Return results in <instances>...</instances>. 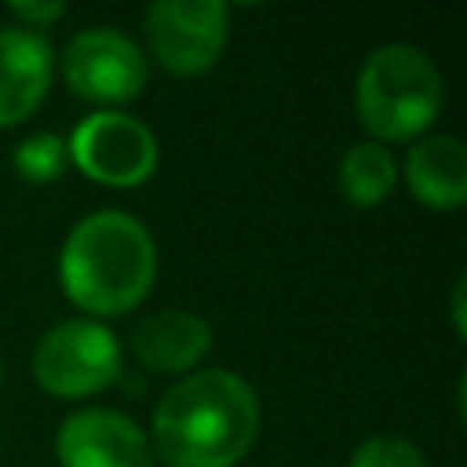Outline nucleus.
Wrapping results in <instances>:
<instances>
[{
	"label": "nucleus",
	"mask_w": 467,
	"mask_h": 467,
	"mask_svg": "<svg viewBox=\"0 0 467 467\" xmlns=\"http://www.w3.org/2000/svg\"><path fill=\"white\" fill-rule=\"evenodd\" d=\"M255 434L259 398L226 368L190 372L153 409V445L168 467H234Z\"/></svg>",
	"instance_id": "1"
},
{
	"label": "nucleus",
	"mask_w": 467,
	"mask_h": 467,
	"mask_svg": "<svg viewBox=\"0 0 467 467\" xmlns=\"http://www.w3.org/2000/svg\"><path fill=\"white\" fill-rule=\"evenodd\" d=\"M157 274V248L150 230L128 212H91L62 241L58 281L66 296L95 314L113 317L135 310Z\"/></svg>",
	"instance_id": "2"
},
{
	"label": "nucleus",
	"mask_w": 467,
	"mask_h": 467,
	"mask_svg": "<svg viewBox=\"0 0 467 467\" xmlns=\"http://www.w3.org/2000/svg\"><path fill=\"white\" fill-rule=\"evenodd\" d=\"M358 117L383 139L401 142L431 128L441 109V73L412 44L376 47L358 73Z\"/></svg>",
	"instance_id": "3"
},
{
	"label": "nucleus",
	"mask_w": 467,
	"mask_h": 467,
	"mask_svg": "<svg viewBox=\"0 0 467 467\" xmlns=\"http://www.w3.org/2000/svg\"><path fill=\"white\" fill-rule=\"evenodd\" d=\"M120 372V343L102 321L69 317L44 332L33 350V376L55 398H88Z\"/></svg>",
	"instance_id": "4"
},
{
	"label": "nucleus",
	"mask_w": 467,
	"mask_h": 467,
	"mask_svg": "<svg viewBox=\"0 0 467 467\" xmlns=\"http://www.w3.org/2000/svg\"><path fill=\"white\" fill-rule=\"evenodd\" d=\"M73 164L102 182V186H139L157 168V139L153 131L128 117V113H91L73 128V139L66 142Z\"/></svg>",
	"instance_id": "5"
},
{
	"label": "nucleus",
	"mask_w": 467,
	"mask_h": 467,
	"mask_svg": "<svg viewBox=\"0 0 467 467\" xmlns=\"http://www.w3.org/2000/svg\"><path fill=\"white\" fill-rule=\"evenodd\" d=\"M153 58L175 77L212 69L226 47V4L219 0H157L146 11Z\"/></svg>",
	"instance_id": "6"
},
{
	"label": "nucleus",
	"mask_w": 467,
	"mask_h": 467,
	"mask_svg": "<svg viewBox=\"0 0 467 467\" xmlns=\"http://www.w3.org/2000/svg\"><path fill=\"white\" fill-rule=\"evenodd\" d=\"M62 77L88 102H131L146 88V58L131 36L91 26L66 44Z\"/></svg>",
	"instance_id": "7"
},
{
	"label": "nucleus",
	"mask_w": 467,
	"mask_h": 467,
	"mask_svg": "<svg viewBox=\"0 0 467 467\" xmlns=\"http://www.w3.org/2000/svg\"><path fill=\"white\" fill-rule=\"evenodd\" d=\"M55 452L62 467H150L142 427L117 409H77L58 423Z\"/></svg>",
	"instance_id": "8"
},
{
	"label": "nucleus",
	"mask_w": 467,
	"mask_h": 467,
	"mask_svg": "<svg viewBox=\"0 0 467 467\" xmlns=\"http://www.w3.org/2000/svg\"><path fill=\"white\" fill-rule=\"evenodd\" d=\"M51 73L55 55L40 33L26 26L0 29V128L22 124L44 102Z\"/></svg>",
	"instance_id": "9"
},
{
	"label": "nucleus",
	"mask_w": 467,
	"mask_h": 467,
	"mask_svg": "<svg viewBox=\"0 0 467 467\" xmlns=\"http://www.w3.org/2000/svg\"><path fill=\"white\" fill-rule=\"evenodd\" d=\"M135 358L153 372H186L212 350V328L190 310H157L131 332Z\"/></svg>",
	"instance_id": "10"
},
{
	"label": "nucleus",
	"mask_w": 467,
	"mask_h": 467,
	"mask_svg": "<svg viewBox=\"0 0 467 467\" xmlns=\"http://www.w3.org/2000/svg\"><path fill=\"white\" fill-rule=\"evenodd\" d=\"M405 182L420 204L452 212L467 197V150L452 135H427L405 157Z\"/></svg>",
	"instance_id": "11"
},
{
	"label": "nucleus",
	"mask_w": 467,
	"mask_h": 467,
	"mask_svg": "<svg viewBox=\"0 0 467 467\" xmlns=\"http://www.w3.org/2000/svg\"><path fill=\"white\" fill-rule=\"evenodd\" d=\"M394 182H398L394 157L379 142H354L339 161V190L358 208H372L383 197H390Z\"/></svg>",
	"instance_id": "12"
},
{
	"label": "nucleus",
	"mask_w": 467,
	"mask_h": 467,
	"mask_svg": "<svg viewBox=\"0 0 467 467\" xmlns=\"http://www.w3.org/2000/svg\"><path fill=\"white\" fill-rule=\"evenodd\" d=\"M66 142L51 131H36L15 146V171L29 182H55L66 168Z\"/></svg>",
	"instance_id": "13"
},
{
	"label": "nucleus",
	"mask_w": 467,
	"mask_h": 467,
	"mask_svg": "<svg viewBox=\"0 0 467 467\" xmlns=\"http://www.w3.org/2000/svg\"><path fill=\"white\" fill-rule=\"evenodd\" d=\"M350 467H427V460L420 456V449L409 438H401V434H376V438H365L354 449Z\"/></svg>",
	"instance_id": "14"
},
{
	"label": "nucleus",
	"mask_w": 467,
	"mask_h": 467,
	"mask_svg": "<svg viewBox=\"0 0 467 467\" xmlns=\"http://www.w3.org/2000/svg\"><path fill=\"white\" fill-rule=\"evenodd\" d=\"M62 11H66V7H62V4H55V0H51V4H11V15H15V18H22V22H26V29H33V33H36L40 26H47V22L62 18Z\"/></svg>",
	"instance_id": "15"
},
{
	"label": "nucleus",
	"mask_w": 467,
	"mask_h": 467,
	"mask_svg": "<svg viewBox=\"0 0 467 467\" xmlns=\"http://www.w3.org/2000/svg\"><path fill=\"white\" fill-rule=\"evenodd\" d=\"M463 277L456 281V288H452V325H456V332L463 336Z\"/></svg>",
	"instance_id": "16"
},
{
	"label": "nucleus",
	"mask_w": 467,
	"mask_h": 467,
	"mask_svg": "<svg viewBox=\"0 0 467 467\" xmlns=\"http://www.w3.org/2000/svg\"><path fill=\"white\" fill-rule=\"evenodd\" d=\"M0 379H4V365H0Z\"/></svg>",
	"instance_id": "17"
}]
</instances>
